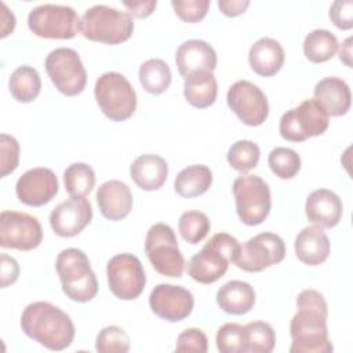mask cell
Listing matches in <instances>:
<instances>
[{
	"label": "cell",
	"mask_w": 353,
	"mask_h": 353,
	"mask_svg": "<svg viewBox=\"0 0 353 353\" xmlns=\"http://www.w3.org/2000/svg\"><path fill=\"white\" fill-rule=\"evenodd\" d=\"M296 313L290 324L291 353H330L334 346L328 336V306L316 290H303L296 298Z\"/></svg>",
	"instance_id": "cell-1"
},
{
	"label": "cell",
	"mask_w": 353,
	"mask_h": 353,
	"mask_svg": "<svg viewBox=\"0 0 353 353\" xmlns=\"http://www.w3.org/2000/svg\"><path fill=\"white\" fill-rule=\"evenodd\" d=\"M21 328L26 336L50 350H63L74 339V324L58 306L39 301L29 303L21 316Z\"/></svg>",
	"instance_id": "cell-2"
},
{
	"label": "cell",
	"mask_w": 353,
	"mask_h": 353,
	"mask_svg": "<svg viewBox=\"0 0 353 353\" xmlns=\"http://www.w3.org/2000/svg\"><path fill=\"white\" fill-rule=\"evenodd\" d=\"M240 245L241 244L232 234H214L201 251L190 258L188 274L200 284L215 283L228 272L229 263L236 262Z\"/></svg>",
	"instance_id": "cell-3"
},
{
	"label": "cell",
	"mask_w": 353,
	"mask_h": 353,
	"mask_svg": "<svg viewBox=\"0 0 353 353\" xmlns=\"http://www.w3.org/2000/svg\"><path fill=\"white\" fill-rule=\"evenodd\" d=\"M63 294L74 302H90L98 292L97 276L88 256L79 248L62 250L55 261Z\"/></svg>",
	"instance_id": "cell-4"
},
{
	"label": "cell",
	"mask_w": 353,
	"mask_h": 353,
	"mask_svg": "<svg viewBox=\"0 0 353 353\" xmlns=\"http://www.w3.org/2000/svg\"><path fill=\"white\" fill-rule=\"evenodd\" d=\"M80 32L91 41L114 46L127 41L132 36L134 21L130 12L97 4L83 14Z\"/></svg>",
	"instance_id": "cell-5"
},
{
	"label": "cell",
	"mask_w": 353,
	"mask_h": 353,
	"mask_svg": "<svg viewBox=\"0 0 353 353\" xmlns=\"http://www.w3.org/2000/svg\"><path fill=\"white\" fill-rule=\"evenodd\" d=\"M94 95L102 113L113 121L130 119L137 109V94L127 77L119 72L101 74L94 87Z\"/></svg>",
	"instance_id": "cell-6"
},
{
	"label": "cell",
	"mask_w": 353,
	"mask_h": 353,
	"mask_svg": "<svg viewBox=\"0 0 353 353\" xmlns=\"http://www.w3.org/2000/svg\"><path fill=\"white\" fill-rule=\"evenodd\" d=\"M233 196L240 221L248 226L262 223L272 207L269 185L259 176L243 174L233 182Z\"/></svg>",
	"instance_id": "cell-7"
},
{
	"label": "cell",
	"mask_w": 353,
	"mask_h": 353,
	"mask_svg": "<svg viewBox=\"0 0 353 353\" xmlns=\"http://www.w3.org/2000/svg\"><path fill=\"white\" fill-rule=\"evenodd\" d=\"M145 252L154 270L167 277H181L185 259L179 251L175 232L167 223H154L145 239Z\"/></svg>",
	"instance_id": "cell-8"
},
{
	"label": "cell",
	"mask_w": 353,
	"mask_h": 353,
	"mask_svg": "<svg viewBox=\"0 0 353 353\" xmlns=\"http://www.w3.org/2000/svg\"><path fill=\"white\" fill-rule=\"evenodd\" d=\"M28 26L39 37L69 40L80 30V18L69 6L41 4L30 10Z\"/></svg>",
	"instance_id": "cell-9"
},
{
	"label": "cell",
	"mask_w": 353,
	"mask_h": 353,
	"mask_svg": "<svg viewBox=\"0 0 353 353\" xmlns=\"http://www.w3.org/2000/svg\"><path fill=\"white\" fill-rule=\"evenodd\" d=\"M328 117L314 98L306 99L281 116L280 135L291 142H303L307 138L323 135L328 128Z\"/></svg>",
	"instance_id": "cell-10"
},
{
	"label": "cell",
	"mask_w": 353,
	"mask_h": 353,
	"mask_svg": "<svg viewBox=\"0 0 353 353\" xmlns=\"http://www.w3.org/2000/svg\"><path fill=\"white\" fill-rule=\"evenodd\" d=\"M46 72L55 88L66 97H74L84 91L87 72L80 55L73 48L61 47L52 50L44 61Z\"/></svg>",
	"instance_id": "cell-11"
},
{
	"label": "cell",
	"mask_w": 353,
	"mask_h": 353,
	"mask_svg": "<svg viewBox=\"0 0 353 353\" xmlns=\"http://www.w3.org/2000/svg\"><path fill=\"white\" fill-rule=\"evenodd\" d=\"M110 292L123 301L137 299L146 284L143 266L138 256L123 252L112 256L106 266Z\"/></svg>",
	"instance_id": "cell-12"
},
{
	"label": "cell",
	"mask_w": 353,
	"mask_h": 353,
	"mask_svg": "<svg viewBox=\"0 0 353 353\" xmlns=\"http://www.w3.org/2000/svg\"><path fill=\"white\" fill-rule=\"evenodd\" d=\"M285 256L283 239L272 232L259 233L240 245L236 266L244 272L256 273L280 263Z\"/></svg>",
	"instance_id": "cell-13"
},
{
	"label": "cell",
	"mask_w": 353,
	"mask_h": 353,
	"mask_svg": "<svg viewBox=\"0 0 353 353\" xmlns=\"http://www.w3.org/2000/svg\"><path fill=\"white\" fill-rule=\"evenodd\" d=\"M43 240V229L39 219L21 211L6 210L0 214V245L30 251Z\"/></svg>",
	"instance_id": "cell-14"
},
{
	"label": "cell",
	"mask_w": 353,
	"mask_h": 353,
	"mask_svg": "<svg viewBox=\"0 0 353 353\" xmlns=\"http://www.w3.org/2000/svg\"><path fill=\"white\" fill-rule=\"evenodd\" d=\"M230 110L247 125H261L269 114V103L263 91L248 80L233 83L226 94Z\"/></svg>",
	"instance_id": "cell-15"
},
{
	"label": "cell",
	"mask_w": 353,
	"mask_h": 353,
	"mask_svg": "<svg viewBox=\"0 0 353 353\" xmlns=\"http://www.w3.org/2000/svg\"><path fill=\"white\" fill-rule=\"evenodd\" d=\"M149 306L157 317L176 323L190 316L194 298L182 285L157 284L149 295Z\"/></svg>",
	"instance_id": "cell-16"
},
{
	"label": "cell",
	"mask_w": 353,
	"mask_h": 353,
	"mask_svg": "<svg viewBox=\"0 0 353 353\" xmlns=\"http://www.w3.org/2000/svg\"><path fill=\"white\" fill-rule=\"evenodd\" d=\"M59 183L52 170L36 167L23 172L15 185V193L21 203L30 207H41L50 203L58 193Z\"/></svg>",
	"instance_id": "cell-17"
},
{
	"label": "cell",
	"mask_w": 353,
	"mask_h": 353,
	"mask_svg": "<svg viewBox=\"0 0 353 353\" xmlns=\"http://www.w3.org/2000/svg\"><path fill=\"white\" fill-rule=\"evenodd\" d=\"M92 219L91 203L84 197H70L50 214V225L59 237L77 236Z\"/></svg>",
	"instance_id": "cell-18"
},
{
	"label": "cell",
	"mask_w": 353,
	"mask_h": 353,
	"mask_svg": "<svg viewBox=\"0 0 353 353\" xmlns=\"http://www.w3.org/2000/svg\"><path fill=\"white\" fill-rule=\"evenodd\" d=\"M175 63L183 79L199 72L212 73L216 68V52L204 40H186L176 50Z\"/></svg>",
	"instance_id": "cell-19"
},
{
	"label": "cell",
	"mask_w": 353,
	"mask_h": 353,
	"mask_svg": "<svg viewBox=\"0 0 353 353\" xmlns=\"http://www.w3.org/2000/svg\"><path fill=\"white\" fill-rule=\"evenodd\" d=\"M305 212L313 225L331 229L339 223L343 214V204L332 190L316 189L306 199Z\"/></svg>",
	"instance_id": "cell-20"
},
{
	"label": "cell",
	"mask_w": 353,
	"mask_h": 353,
	"mask_svg": "<svg viewBox=\"0 0 353 353\" xmlns=\"http://www.w3.org/2000/svg\"><path fill=\"white\" fill-rule=\"evenodd\" d=\"M97 203L106 219L121 221L132 208V193L121 181H106L97 190Z\"/></svg>",
	"instance_id": "cell-21"
},
{
	"label": "cell",
	"mask_w": 353,
	"mask_h": 353,
	"mask_svg": "<svg viewBox=\"0 0 353 353\" xmlns=\"http://www.w3.org/2000/svg\"><path fill=\"white\" fill-rule=\"evenodd\" d=\"M314 99L328 116H342L350 109L352 94L347 83L339 77H324L314 87Z\"/></svg>",
	"instance_id": "cell-22"
},
{
	"label": "cell",
	"mask_w": 353,
	"mask_h": 353,
	"mask_svg": "<svg viewBox=\"0 0 353 353\" xmlns=\"http://www.w3.org/2000/svg\"><path fill=\"white\" fill-rule=\"evenodd\" d=\"M296 258L309 266H317L327 261L330 255V240L323 228L312 225L303 228L294 243Z\"/></svg>",
	"instance_id": "cell-23"
},
{
	"label": "cell",
	"mask_w": 353,
	"mask_h": 353,
	"mask_svg": "<svg viewBox=\"0 0 353 353\" xmlns=\"http://www.w3.org/2000/svg\"><path fill=\"white\" fill-rule=\"evenodd\" d=\"M284 58V48L272 37H262L256 40L248 52L251 69L262 77H272L279 73L283 68Z\"/></svg>",
	"instance_id": "cell-24"
},
{
	"label": "cell",
	"mask_w": 353,
	"mask_h": 353,
	"mask_svg": "<svg viewBox=\"0 0 353 353\" xmlns=\"http://www.w3.org/2000/svg\"><path fill=\"white\" fill-rule=\"evenodd\" d=\"M131 179L146 192L160 189L168 175V164L159 154H141L130 165Z\"/></svg>",
	"instance_id": "cell-25"
},
{
	"label": "cell",
	"mask_w": 353,
	"mask_h": 353,
	"mask_svg": "<svg viewBox=\"0 0 353 353\" xmlns=\"http://www.w3.org/2000/svg\"><path fill=\"white\" fill-rule=\"evenodd\" d=\"M218 306L228 314L241 316L248 313L255 305V291L251 284L241 280L225 283L216 292Z\"/></svg>",
	"instance_id": "cell-26"
},
{
	"label": "cell",
	"mask_w": 353,
	"mask_h": 353,
	"mask_svg": "<svg viewBox=\"0 0 353 353\" xmlns=\"http://www.w3.org/2000/svg\"><path fill=\"white\" fill-rule=\"evenodd\" d=\"M183 95L186 101L197 109L211 106L218 95V83L215 76L211 72H199L185 77Z\"/></svg>",
	"instance_id": "cell-27"
},
{
	"label": "cell",
	"mask_w": 353,
	"mask_h": 353,
	"mask_svg": "<svg viewBox=\"0 0 353 353\" xmlns=\"http://www.w3.org/2000/svg\"><path fill=\"white\" fill-rule=\"evenodd\" d=\"M212 183V172L204 164L188 165L175 176L174 190L185 199L197 197L205 193Z\"/></svg>",
	"instance_id": "cell-28"
},
{
	"label": "cell",
	"mask_w": 353,
	"mask_h": 353,
	"mask_svg": "<svg viewBox=\"0 0 353 353\" xmlns=\"http://www.w3.org/2000/svg\"><path fill=\"white\" fill-rule=\"evenodd\" d=\"M8 87L15 101L29 103L39 97L41 90V79L33 66L22 65L11 73Z\"/></svg>",
	"instance_id": "cell-29"
},
{
	"label": "cell",
	"mask_w": 353,
	"mask_h": 353,
	"mask_svg": "<svg viewBox=\"0 0 353 353\" xmlns=\"http://www.w3.org/2000/svg\"><path fill=\"white\" fill-rule=\"evenodd\" d=\"M138 77L146 92L160 95L165 92L171 84V69L165 61L150 58L139 66Z\"/></svg>",
	"instance_id": "cell-30"
},
{
	"label": "cell",
	"mask_w": 353,
	"mask_h": 353,
	"mask_svg": "<svg viewBox=\"0 0 353 353\" xmlns=\"http://www.w3.org/2000/svg\"><path fill=\"white\" fill-rule=\"evenodd\" d=\"M338 51V39L327 29H314L303 40V54L313 63L331 59Z\"/></svg>",
	"instance_id": "cell-31"
},
{
	"label": "cell",
	"mask_w": 353,
	"mask_h": 353,
	"mask_svg": "<svg viewBox=\"0 0 353 353\" xmlns=\"http://www.w3.org/2000/svg\"><path fill=\"white\" fill-rule=\"evenodd\" d=\"M63 183L70 197H85L95 186V172L85 163H73L63 171Z\"/></svg>",
	"instance_id": "cell-32"
},
{
	"label": "cell",
	"mask_w": 353,
	"mask_h": 353,
	"mask_svg": "<svg viewBox=\"0 0 353 353\" xmlns=\"http://www.w3.org/2000/svg\"><path fill=\"white\" fill-rule=\"evenodd\" d=\"M261 157L259 146L250 139H240L232 143L228 150L226 160L232 168L239 172H248L258 165Z\"/></svg>",
	"instance_id": "cell-33"
},
{
	"label": "cell",
	"mask_w": 353,
	"mask_h": 353,
	"mask_svg": "<svg viewBox=\"0 0 353 353\" xmlns=\"http://www.w3.org/2000/svg\"><path fill=\"white\" fill-rule=\"evenodd\" d=\"M247 353H270L276 345L273 327L265 321H251L244 325Z\"/></svg>",
	"instance_id": "cell-34"
},
{
	"label": "cell",
	"mask_w": 353,
	"mask_h": 353,
	"mask_svg": "<svg viewBox=\"0 0 353 353\" xmlns=\"http://www.w3.org/2000/svg\"><path fill=\"white\" fill-rule=\"evenodd\" d=\"M211 222L208 216L196 210L185 211L178 221V230L182 239L189 244L200 243L210 232Z\"/></svg>",
	"instance_id": "cell-35"
},
{
	"label": "cell",
	"mask_w": 353,
	"mask_h": 353,
	"mask_svg": "<svg viewBox=\"0 0 353 353\" xmlns=\"http://www.w3.org/2000/svg\"><path fill=\"white\" fill-rule=\"evenodd\" d=\"M268 164L280 179H291L301 170V157L294 149L279 146L270 150Z\"/></svg>",
	"instance_id": "cell-36"
},
{
	"label": "cell",
	"mask_w": 353,
	"mask_h": 353,
	"mask_svg": "<svg viewBox=\"0 0 353 353\" xmlns=\"http://www.w3.org/2000/svg\"><path fill=\"white\" fill-rule=\"evenodd\" d=\"M215 342L221 353H247L245 330L237 323H225L221 325Z\"/></svg>",
	"instance_id": "cell-37"
},
{
	"label": "cell",
	"mask_w": 353,
	"mask_h": 353,
	"mask_svg": "<svg viewBox=\"0 0 353 353\" xmlns=\"http://www.w3.org/2000/svg\"><path fill=\"white\" fill-rule=\"evenodd\" d=\"M99 353H125L130 350V336L117 325H108L99 331L95 341Z\"/></svg>",
	"instance_id": "cell-38"
},
{
	"label": "cell",
	"mask_w": 353,
	"mask_h": 353,
	"mask_svg": "<svg viewBox=\"0 0 353 353\" xmlns=\"http://www.w3.org/2000/svg\"><path fill=\"white\" fill-rule=\"evenodd\" d=\"M210 0H172L171 6L179 19L188 23L201 21L210 8Z\"/></svg>",
	"instance_id": "cell-39"
},
{
	"label": "cell",
	"mask_w": 353,
	"mask_h": 353,
	"mask_svg": "<svg viewBox=\"0 0 353 353\" xmlns=\"http://www.w3.org/2000/svg\"><path fill=\"white\" fill-rule=\"evenodd\" d=\"M19 164V143L7 134L0 135V167L1 176H7L17 170Z\"/></svg>",
	"instance_id": "cell-40"
},
{
	"label": "cell",
	"mask_w": 353,
	"mask_h": 353,
	"mask_svg": "<svg viewBox=\"0 0 353 353\" xmlns=\"http://www.w3.org/2000/svg\"><path fill=\"white\" fill-rule=\"evenodd\" d=\"M208 350V339L207 335L196 327L186 328L176 338L175 352H194V353H205Z\"/></svg>",
	"instance_id": "cell-41"
},
{
	"label": "cell",
	"mask_w": 353,
	"mask_h": 353,
	"mask_svg": "<svg viewBox=\"0 0 353 353\" xmlns=\"http://www.w3.org/2000/svg\"><path fill=\"white\" fill-rule=\"evenodd\" d=\"M330 19L332 23L342 29L349 30L353 28V1L352 0H336L330 7Z\"/></svg>",
	"instance_id": "cell-42"
},
{
	"label": "cell",
	"mask_w": 353,
	"mask_h": 353,
	"mask_svg": "<svg viewBox=\"0 0 353 353\" xmlns=\"http://www.w3.org/2000/svg\"><path fill=\"white\" fill-rule=\"evenodd\" d=\"M0 276H1V287L3 288L15 283L18 276H19L18 262L12 256H8L7 254H1V273H0Z\"/></svg>",
	"instance_id": "cell-43"
},
{
	"label": "cell",
	"mask_w": 353,
	"mask_h": 353,
	"mask_svg": "<svg viewBox=\"0 0 353 353\" xmlns=\"http://www.w3.org/2000/svg\"><path fill=\"white\" fill-rule=\"evenodd\" d=\"M124 7L128 8L130 11V15L132 14L134 17L137 18H146L149 17L156 6H157V1L156 0H149V1H123Z\"/></svg>",
	"instance_id": "cell-44"
},
{
	"label": "cell",
	"mask_w": 353,
	"mask_h": 353,
	"mask_svg": "<svg viewBox=\"0 0 353 353\" xmlns=\"http://www.w3.org/2000/svg\"><path fill=\"white\" fill-rule=\"evenodd\" d=\"M250 6L248 0H219L218 7L222 14L226 17H237L245 12L247 7Z\"/></svg>",
	"instance_id": "cell-45"
},
{
	"label": "cell",
	"mask_w": 353,
	"mask_h": 353,
	"mask_svg": "<svg viewBox=\"0 0 353 353\" xmlns=\"http://www.w3.org/2000/svg\"><path fill=\"white\" fill-rule=\"evenodd\" d=\"M339 59L352 68V37H347L339 47Z\"/></svg>",
	"instance_id": "cell-46"
}]
</instances>
